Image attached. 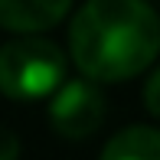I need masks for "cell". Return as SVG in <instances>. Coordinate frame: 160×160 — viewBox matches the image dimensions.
Here are the masks:
<instances>
[{
  "instance_id": "cell-1",
  "label": "cell",
  "mask_w": 160,
  "mask_h": 160,
  "mask_svg": "<svg viewBox=\"0 0 160 160\" xmlns=\"http://www.w3.org/2000/svg\"><path fill=\"white\" fill-rule=\"evenodd\" d=\"M72 62L88 82H124L160 52V20L147 0H85L69 26Z\"/></svg>"
},
{
  "instance_id": "cell-2",
  "label": "cell",
  "mask_w": 160,
  "mask_h": 160,
  "mask_svg": "<svg viewBox=\"0 0 160 160\" xmlns=\"http://www.w3.org/2000/svg\"><path fill=\"white\" fill-rule=\"evenodd\" d=\"M65 56L49 39H10L0 46V95L36 101L62 88Z\"/></svg>"
},
{
  "instance_id": "cell-3",
  "label": "cell",
  "mask_w": 160,
  "mask_h": 160,
  "mask_svg": "<svg viewBox=\"0 0 160 160\" xmlns=\"http://www.w3.org/2000/svg\"><path fill=\"white\" fill-rule=\"evenodd\" d=\"M105 121V98L88 78L65 82L49 101V124L56 134L78 141V137L95 134Z\"/></svg>"
},
{
  "instance_id": "cell-4",
  "label": "cell",
  "mask_w": 160,
  "mask_h": 160,
  "mask_svg": "<svg viewBox=\"0 0 160 160\" xmlns=\"http://www.w3.org/2000/svg\"><path fill=\"white\" fill-rule=\"evenodd\" d=\"M72 10V0H0V26L10 33H42Z\"/></svg>"
},
{
  "instance_id": "cell-5",
  "label": "cell",
  "mask_w": 160,
  "mask_h": 160,
  "mask_svg": "<svg viewBox=\"0 0 160 160\" xmlns=\"http://www.w3.org/2000/svg\"><path fill=\"white\" fill-rule=\"evenodd\" d=\"M98 160H160V131L147 124H131L105 144Z\"/></svg>"
},
{
  "instance_id": "cell-6",
  "label": "cell",
  "mask_w": 160,
  "mask_h": 160,
  "mask_svg": "<svg viewBox=\"0 0 160 160\" xmlns=\"http://www.w3.org/2000/svg\"><path fill=\"white\" fill-rule=\"evenodd\" d=\"M144 105H147V111L154 114V118H160V69L147 78V85H144Z\"/></svg>"
},
{
  "instance_id": "cell-7",
  "label": "cell",
  "mask_w": 160,
  "mask_h": 160,
  "mask_svg": "<svg viewBox=\"0 0 160 160\" xmlns=\"http://www.w3.org/2000/svg\"><path fill=\"white\" fill-rule=\"evenodd\" d=\"M20 157V137L7 124H0V160H17Z\"/></svg>"
}]
</instances>
